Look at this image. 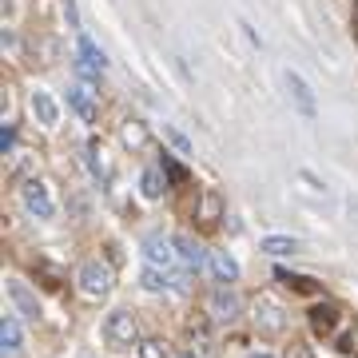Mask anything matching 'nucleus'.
Returning <instances> with one entry per match:
<instances>
[{
	"label": "nucleus",
	"mask_w": 358,
	"mask_h": 358,
	"mask_svg": "<svg viewBox=\"0 0 358 358\" xmlns=\"http://www.w3.org/2000/svg\"><path fill=\"white\" fill-rule=\"evenodd\" d=\"M76 282L88 299H103V294L112 291V267H108L103 259H88V263H80Z\"/></svg>",
	"instance_id": "nucleus-1"
},
{
	"label": "nucleus",
	"mask_w": 358,
	"mask_h": 358,
	"mask_svg": "<svg viewBox=\"0 0 358 358\" xmlns=\"http://www.w3.org/2000/svg\"><path fill=\"white\" fill-rule=\"evenodd\" d=\"M103 338H108V346H115V350L131 346L136 338H140V322H136V315H131V310H112L108 322H103Z\"/></svg>",
	"instance_id": "nucleus-2"
},
{
	"label": "nucleus",
	"mask_w": 358,
	"mask_h": 358,
	"mask_svg": "<svg viewBox=\"0 0 358 358\" xmlns=\"http://www.w3.org/2000/svg\"><path fill=\"white\" fill-rule=\"evenodd\" d=\"M20 203H24L28 215H36V219L56 215V199H52V192H48L44 179H24V187H20Z\"/></svg>",
	"instance_id": "nucleus-3"
},
{
	"label": "nucleus",
	"mask_w": 358,
	"mask_h": 358,
	"mask_svg": "<svg viewBox=\"0 0 358 358\" xmlns=\"http://www.w3.org/2000/svg\"><path fill=\"white\" fill-rule=\"evenodd\" d=\"M207 315L215 322H235L243 315V299L231 291V287H215V291L207 294Z\"/></svg>",
	"instance_id": "nucleus-4"
},
{
	"label": "nucleus",
	"mask_w": 358,
	"mask_h": 358,
	"mask_svg": "<svg viewBox=\"0 0 358 358\" xmlns=\"http://www.w3.org/2000/svg\"><path fill=\"white\" fill-rule=\"evenodd\" d=\"M143 259H148V267L171 271V267L179 263L176 239H164V235H148V239H143Z\"/></svg>",
	"instance_id": "nucleus-5"
},
{
	"label": "nucleus",
	"mask_w": 358,
	"mask_h": 358,
	"mask_svg": "<svg viewBox=\"0 0 358 358\" xmlns=\"http://www.w3.org/2000/svg\"><path fill=\"white\" fill-rule=\"evenodd\" d=\"M8 303L16 307V315H20V319H28V322L40 319V299L32 294V287H28V282L8 279Z\"/></svg>",
	"instance_id": "nucleus-6"
},
{
	"label": "nucleus",
	"mask_w": 358,
	"mask_h": 358,
	"mask_svg": "<svg viewBox=\"0 0 358 358\" xmlns=\"http://www.w3.org/2000/svg\"><path fill=\"white\" fill-rule=\"evenodd\" d=\"M68 108L84 120V124H96V115H100V103H96V92L92 84H72L68 88Z\"/></svg>",
	"instance_id": "nucleus-7"
},
{
	"label": "nucleus",
	"mask_w": 358,
	"mask_h": 358,
	"mask_svg": "<svg viewBox=\"0 0 358 358\" xmlns=\"http://www.w3.org/2000/svg\"><path fill=\"white\" fill-rule=\"evenodd\" d=\"M282 80H287V92H291L294 108L307 115V120H315V112H319V108H315V92H310V84L299 76V72H291V68H287V76H282Z\"/></svg>",
	"instance_id": "nucleus-8"
},
{
	"label": "nucleus",
	"mask_w": 358,
	"mask_h": 358,
	"mask_svg": "<svg viewBox=\"0 0 358 358\" xmlns=\"http://www.w3.org/2000/svg\"><path fill=\"white\" fill-rule=\"evenodd\" d=\"M176 255H179V263H183V271H203L207 267V251H203V243H195L192 235H176Z\"/></svg>",
	"instance_id": "nucleus-9"
},
{
	"label": "nucleus",
	"mask_w": 358,
	"mask_h": 358,
	"mask_svg": "<svg viewBox=\"0 0 358 358\" xmlns=\"http://www.w3.org/2000/svg\"><path fill=\"white\" fill-rule=\"evenodd\" d=\"M140 282L143 291H183V275H171V271H159V267H143L140 271Z\"/></svg>",
	"instance_id": "nucleus-10"
},
{
	"label": "nucleus",
	"mask_w": 358,
	"mask_h": 358,
	"mask_svg": "<svg viewBox=\"0 0 358 358\" xmlns=\"http://www.w3.org/2000/svg\"><path fill=\"white\" fill-rule=\"evenodd\" d=\"M255 322L263 327V331H282V307L275 303V299H267V294H259L255 299Z\"/></svg>",
	"instance_id": "nucleus-11"
},
{
	"label": "nucleus",
	"mask_w": 358,
	"mask_h": 358,
	"mask_svg": "<svg viewBox=\"0 0 358 358\" xmlns=\"http://www.w3.org/2000/svg\"><path fill=\"white\" fill-rule=\"evenodd\" d=\"M195 219H199V227H215L219 219H223V199H219V192H211V187H207V192L199 195Z\"/></svg>",
	"instance_id": "nucleus-12"
},
{
	"label": "nucleus",
	"mask_w": 358,
	"mask_h": 358,
	"mask_svg": "<svg viewBox=\"0 0 358 358\" xmlns=\"http://www.w3.org/2000/svg\"><path fill=\"white\" fill-rule=\"evenodd\" d=\"M259 251L271 255V259L299 255V239H294V235H263V239H259Z\"/></svg>",
	"instance_id": "nucleus-13"
},
{
	"label": "nucleus",
	"mask_w": 358,
	"mask_h": 358,
	"mask_svg": "<svg viewBox=\"0 0 358 358\" xmlns=\"http://www.w3.org/2000/svg\"><path fill=\"white\" fill-rule=\"evenodd\" d=\"M167 171L159 164H152V167H143V176H140V192H143V199H159V195L167 192Z\"/></svg>",
	"instance_id": "nucleus-14"
},
{
	"label": "nucleus",
	"mask_w": 358,
	"mask_h": 358,
	"mask_svg": "<svg viewBox=\"0 0 358 358\" xmlns=\"http://www.w3.org/2000/svg\"><path fill=\"white\" fill-rule=\"evenodd\" d=\"M207 267H211V275H215V282H223V287H231V282L239 279V263L227 255V251H211V259H207Z\"/></svg>",
	"instance_id": "nucleus-15"
},
{
	"label": "nucleus",
	"mask_w": 358,
	"mask_h": 358,
	"mask_svg": "<svg viewBox=\"0 0 358 358\" xmlns=\"http://www.w3.org/2000/svg\"><path fill=\"white\" fill-rule=\"evenodd\" d=\"M20 346H24L20 319H16V315H4V319H0V350H4V355H16Z\"/></svg>",
	"instance_id": "nucleus-16"
},
{
	"label": "nucleus",
	"mask_w": 358,
	"mask_h": 358,
	"mask_svg": "<svg viewBox=\"0 0 358 358\" xmlns=\"http://www.w3.org/2000/svg\"><path fill=\"white\" fill-rule=\"evenodd\" d=\"M84 159H88V171H92L96 179H103V183L112 179V159H108V152H103L100 140H92L88 148H84Z\"/></svg>",
	"instance_id": "nucleus-17"
},
{
	"label": "nucleus",
	"mask_w": 358,
	"mask_h": 358,
	"mask_svg": "<svg viewBox=\"0 0 358 358\" xmlns=\"http://www.w3.org/2000/svg\"><path fill=\"white\" fill-rule=\"evenodd\" d=\"M120 140H124V148H128V152H143V148L152 143V131H148V124H143V120H128V124L120 128Z\"/></svg>",
	"instance_id": "nucleus-18"
},
{
	"label": "nucleus",
	"mask_w": 358,
	"mask_h": 358,
	"mask_svg": "<svg viewBox=\"0 0 358 358\" xmlns=\"http://www.w3.org/2000/svg\"><path fill=\"white\" fill-rule=\"evenodd\" d=\"M32 112H36V120L44 124V128H52V124H60V103L52 100L48 92H32Z\"/></svg>",
	"instance_id": "nucleus-19"
},
{
	"label": "nucleus",
	"mask_w": 358,
	"mask_h": 358,
	"mask_svg": "<svg viewBox=\"0 0 358 358\" xmlns=\"http://www.w3.org/2000/svg\"><path fill=\"white\" fill-rule=\"evenodd\" d=\"M334 327H338V310L331 303H319V307L310 310V331L315 334H334Z\"/></svg>",
	"instance_id": "nucleus-20"
},
{
	"label": "nucleus",
	"mask_w": 358,
	"mask_h": 358,
	"mask_svg": "<svg viewBox=\"0 0 358 358\" xmlns=\"http://www.w3.org/2000/svg\"><path fill=\"white\" fill-rule=\"evenodd\" d=\"M76 52L84 56V60H92V64L100 68V72L108 68V56H103V48H96V44H92L88 36H80V40H76Z\"/></svg>",
	"instance_id": "nucleus-21"
},
{
	"label": "nucleus",
	"mask_w": 358,
	"mask_h": 358,
	"mask_svg": "<svg viewBox=\"0 0 358 358\" xmlns=\"http://www.w3.org/2000/svg\"><path fill=\"white\" fill-rule=\"evenodd\" d=\"M164 136H167L171 143H176V152H179V155H192V140H187V136H183L179 128H171V124H164Z\"/></svg>",
	"instance_id": "nucleus-22"
},
{
	"label": "nucleus",
	"mask_w": 358,
	"mask_h": 358,
	"mask_svg": "<svg viewBox=\"0 0 358 358\" xmlns=\"http://www.w3.org/2000/svg\"><path fill=\"white\" fill-rule=\"evenodd\" d=\"M136 358H167V346L159 338H148V343H140V355Z\"/></svg>",
	"instance_id": "nucleus-23"
},
{
	"label": "nucleus",
	"mask_w": 358,
	"mask_h": 358,
	"mask_svg": "<svg viewBox=\"0 0 358 358\" xmlns=\"http://www.w3.org/2000/svg\"><path fill=\"white\" fill-rule=\"evenodd\" d=\"M76 72H80V80H84V84H92V80H100V68L92 64V60H84L80 52H76Z\"/></svg>",
	"instance_id": "nucleus-24"
},
{
	"label": "nucleus",
	"mask_w": 358,
	"mask_h": 358,
	"mask_svg": "<svg viewBox=\"0 0 358 358\" xmlns=\"http://www.w3.org/2000/svg\"><path fill=\"white\" fill-rule=\"evenodd\" d=\"M13 148H16V124H0V152L13 155Z\"/></svg>",
	"instance_id": "nucleus-25"
},
{
	"label": "nucleus",
	"mask_w": 358,
	"mask_h": 358,
	"mask_svg": "<svg viewBox=\"0 0 358 358\" xmlns=\"http://www.w3.org/2000/svg\"><path fill=\"white\" fill-rule=\"evenodd\" d=\"M64 20H68V28H72L76 36H84V28H80V8H76V0H64Z\"/></svg>",
	"instance_id": "nucleus-26"
},
{
	"label": "nucleus",
	"mask_w": 358,
	"mask_h": 358,
	"mask_svg": "<svg viewBox=\"0 0 358 358\" xmlns=\"http://www.w3.org/2000/svg\"><path fill=\"white\" fill-rule=\"evenodd\" d=\"M338 350H343V355H358V334L355 331H343V334H338Z\"/></svg>",
	"instance_id": "nucleus-27"
},
{
	"label": "nucleus",
	"mask_w": 358,
	"mask_h": 358,
	"mask_svg": "<svg viewBox=\"0 0 358 358\" xmlns=\"http://www.w3.org/2000/svg\"><path fill=\"white\" fill-rule=\"evenodd\" d=\"M167 171V179H171V183H179V179H183V167L179 164H171V159H167V152H164V164H159Z\"/></svg>",
	"instance_id": "nucleus-28"
},
{
	"label": "nucleus",
	"mask_w": 358,
	"mask_h": 358,
	"mask_svg": "<svg viewBox=\"0 0 358 358\" xmlns=\"http://www.w3.org/2000/svg\"><path fill=\"white\" fill-rule=\"evenodd\" d=\"M179 358H199V355H195V350H187V355H179Z\"/></svg>",
	"instance_id": "nucleus-29"
},
{
	"label": "nucleus",
	"mask_w": 358,
	"mask_h": 358,
	"mask_svg": "<svg viewBox=\"0 0 358 358\" xmlns=\"http://www.w3.org/2000/svg\"><path fill=\"white\" fill-rule=\"evenodd\" d=\"M251 358H275V355H251Z\"/></svg>",
	"instance_id": "nucleus-30"
},
{
	"label": "nucleus",
	"mask_w": 358,
	"mask_h": 358,
	"mask_svg": "<svg viewBox=\"0 0 358 358\" xmlns=\"http://www.w3.org/2000/svg\"><path fill=\"white\" fill-rule=\"evenodd\" d=\"M355 13H358V4H355Z\"/></svg>",
	"instance_id": "nucleus-31"
}]
</instances>
